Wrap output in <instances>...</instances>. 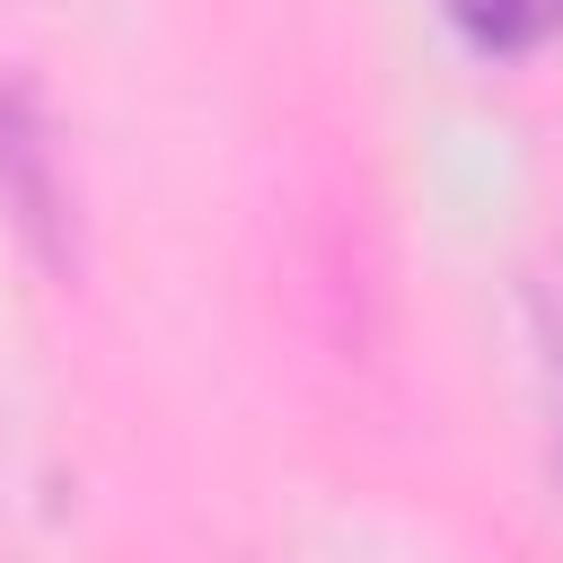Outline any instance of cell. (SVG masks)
Returning <instances> with one entry per match:
<instances>
[{"instance_id": "6da1fadb", "label": "cell", "mask_w": 563, "mask_h": 563, "mask_svg": "<svg viewBox=\"0 0 563 563\" xmlns=\"http://www.w3.org/2000/svg\"><path fill=\"white\" fill-rule=\"evenodd\" d=\"M449 18H457L484 53H519V44H537V35L563 26V0H449Z\"/></svg>"}]
</instances>
